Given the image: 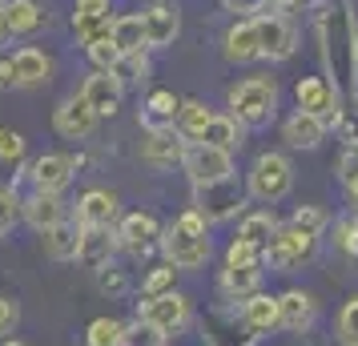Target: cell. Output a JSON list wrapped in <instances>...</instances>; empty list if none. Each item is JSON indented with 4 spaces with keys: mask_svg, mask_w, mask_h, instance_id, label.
Returning <instances> with one entry per match:
<instances>
[{
    "mask_svg": "<svg viewBox=\"0 0 358 346\" xmlns=\"http://www.w3.org/2000/svg\"><path fill=\"white\" fill-rule=\"evenodd\" d=\"M24 153H29V141H24L17 129L0 125V161L4 165H20L24 161Z\"/></svg>",
    "mask_w": 358,
    "mask_h": 346,
    "instance_id": "cell-39",
    "label": "cell"
},
{
    "mask_svg": "<svg viewBox=\"0 0 358 346\" xmlns=\"http://www.w3.org/2000/svg\"><path fill=\"white\" fill-rule=\"evenodd\" d=\"M185 149H189V141H185L173 125H165V129H145L141 161H145L149 169H173V165H181Z\"/></svg>",
    "mask_w": 358,
    "mask_h": 346,
    "instance_id": "cell-13",
    "label": "cell"
},
{
    "mask_svg": "<svg viewBox=\"0 0 358 346\" xmlns=\"http://www.w3.org/2000/svg\"><path fill=\"white\" fill-rule=\"evenodd\" d=\"M318 33H322L326 69L338 85V93H350V101H358V24L355 13H350V0L326 4Z\"/></svg>",
    "mask_w": 358,
    "mask_h": 346,
    "instance_id": "cell-1",
    "label": "cell"
},
{
    "mask_svg": "<svg viewBox=\"0 0 358 346\" xmlns=\"http://www.w3.org/2000/svg\"><path fill=\"white\" fill-rule=\"evenodd\" d=\"M0 4H4V0H0Z\"/></svg>",
    "mask_w": 358,
    "mask_h": 346,
    "instance_id": "cell-55",
    "label": "cell"
},
{
    "mask_svg": "<svg viewBox=\"0 0 358 346\" xmlns=\"http://www.w3.org/2000/svg\"><path fill=\"white\" fill-rule=\"evenodd\" d=\"M278 310H282V330H290V334H310L314 322H318V298L310 294V290H286V294H278Z\"/></svg>",
    "mask_w": 358,
    "mask_h": 346,
    "instance_id": "cell-18",
    "label": "cell"
},
{
    "mask_svg": "<svg viewBox=\"0 0 358 346\" xmlns=\"http://www.w3.org/2000/svg\"><path fill=\"white\" fill-rule=\"evenodd\" d=\"M113 13V0H77V17H105Z\"/></svg>",
    "mask_w": 358,
    "mask_h": 346,
    "instance_id": "cell-51",
    "label": "cell"
},
{
    "mask_svg": "<svg viewBox=\"0 0 358 346\" xmlns=\"http://www.w3.org/2000/svg\"><path fill=\"white\" fill-rule=\"evenodd\" d=\"M89 61H93V69H101V73H113L117 61H121V52H117L113 41H97V45H89Z\"/></svg>",
    "mask_w": 358,
    "mask_h": 346,
    "instance_id": "cell-44",
    "label": "cell"
},
{
    "mask_svg": "<svg viewBox=\"0 0 358 346\" xmlns=\"http://www.w3.org/2000/svg\"><path fill=\"white\" fill-rule=\"evenodd\" d=\"M20 222V194L0 185V233H8Z\"/></svg>",
    "mask_w": 358,
    "mask_h": 346,
    "instance_id": "cell-42",
    "label": "cell"
},
{
    "mask_svg": "<svg viewBox=\"0 0 358 346\" xmlns=\"http://www.w3.org/2000/svg\"><path fill=\"white\" fill-rule=\"evenodd\" d=\"M334 338H338L342 346H358V298L342 302L338 322H334Z\"/></svg>",
    "mask_w": 358,
    "mask_h": 346,
    "instance_id": "cell-38",
    "label": "cell"
},
{
    "mask_svg": "<svg viewBox=\"0 0 358 346\" xmlns=\"http://www.w3.org/2000/svg\"><path fill=\"white\" fill-rule=\"evenodd\" d=\"M85 346H125V322L121 318H93L85 330Z\"/></svg>",
    "mask_w": 358,
    "mask_h": 346,
    "instance_id": "cell-35",
    "label": "cell"
},
{
    "mask_svg": "<svg viewBox=\"0 0 358 346\" xmlns=\"http://www.w3.org/2000/svg\"><path fill=\"white\" fill-rule=\"evenodd\" d=\"M4 17H8V36H36L49 29V8L41 0H4Z\"/></svg>",
    "mask_w": 358,
    "mask_h": 346,
    "instance_id": "cell-26",
    "label": "cell"
},
{
    "mask_svg": "<svg viewBox=\"0 0 358 346\" xmlns=\"http://www.w3.org/2000/svg\"><path fill=\"white\" fill-rule=\"evenodd\" d=\"M165 343H169V338L157 334L149 322H133V326H125V346H165Z\"/></svg>",
    "mask_w": 358,
    "mask_h": 346,
    "instance_id": "cell-45",
    "label": "cell"
},
{
    "mask_svg": "<svg viewBox=\"0 0 358 346\" xmlns=\"http://www.w3.org/2000/svg\"><path fill=\"white\" fill-rule=\"evenodd\" d=\"M290 226L298 233H310V238H322V230L330 226V214H326L322 206H298L290 217Z\"/></svg>",
    "mask_w": 358,
    "mask_h": 346,
    "instance_id": "cell-37",
    "label": "cell"
},
{
    "mask_svg": "<svg viewBox=\"0 0 358 346\" xmlns=\"http://www.w3.org/2000/svg\"><path fill=\"white\" fill-rule=\"evenodd\" d=\"M8 41V17H4V4H0V45Z\"/></svg>",
    "mask_w": 358,
    "mask_h": 346,
    "instance_id": "cell-52",
    "label": "cell"
},
{
    "mask_svg": "<svg viewBox=\"0 0 358 346\" xmlns=\"http://www.w3.org/2000/svg\"><path fill=\"white\" fill-rule=\"evenodd\" d=\"M97 278H101V290H105V294H113V298L129 290V278H125V270H117V266H105Z\"/></svg>",
    "mask_w": 358,
    "mask_h": 346,
    "instance_id": "cell-48",
    "label": "cell"
},
{
    "mask_svg": "<svg viewBox=\"0 0 358 346\" xmlns=\"http://www.w3.org/2000/svg\"><path fill=\"white\" fill-rule=\"evenodd\" d=\"M238 318H242L245 326L254 330L258 338H266V334H274V330H282V310H278V294H266V290H258V294H250L238 306Z\"/></svg>",
    "mask_w": 358,
    "mask_h": 346,
    "instance_id": "cell-21",
    "label": "cell"
},
{
    "mask_svg": "<svg viewBox=\"0 0 358 346\" xmlns=\"http://www.w3.org/2000/svg\"><path fill=\"white\" fill-rule=\"evenodd\" d=\"M173 278H178V270L169 262H162V266H153L145 278H141V294L145 298H153V294H165V290H173Z\"/></svg>",
    "mask_w": 358,
    "mask_h": 346,
    "instance_id": "cell-40",
    "label": "cell"
},
{
    "mask_svg": "<svg viewBox=\"0 0 358 346\" xmlns=\"http://www.w3.org/2000/svg\"><path fill=\"white\" fill-rule=\"evenodd\" d=\"M226 105L242 129H266L278 117V81L274 77H245V81L229 85Z\"/></svg>",
    "mask_w": 358,
    "mask_h": 346,
    "instance_id": "cell-2",
    "label": "cell"
},
{
    "mask_svg": "<svg viewBox=\"0 0 358 346\" xmlns=\"http://www.w3.org/2000/svg\"><path fill=\"white\" fill-rule=\"evenodd\" d=\"M121 250L113 226H81V246H77V262L85 270L101 274L105 266H113V254Z\"/></svg>",
    "mask_w": 358,
    "mask_h": 346,
    "instance_id": "cell-14",
    "label": "cell"
},
{
    "mask_svg": "<svg viewBox=\"0 0 358 346\" xmlns=\"http://www.w3.org/2000/svg\"><path fill=\"white\" fill-rule=\"evenodd\" d=\"M97 121H101V117L85 105L81 93H77V97H65L61 105H57V117H52L57 133L69 137V141H89V137L97 133Z\"/></svg>",
    "mask_w": 358,
    "mask_h": 346,
    "instance_id": "cell-16",
    "label": "cell"
},
{
    "mask_svg": "<svg viewBox=\"0 0 358 346\" xmlns=\"http://www.w3.org/2000/svg\"><path fill=\"white\" fill-rule=\"evenodd\" d=\"M250 198H245V189L238 185V178H229V182H217V185H206V189H194V210L210 226H222L229 217H242Z\"/></svg>",
    "mask_w": 358,
    "mask_h": 346,
    "instance_id": "cell-8",
    "label": "cell"
},
{
    "mask_svg": "<svg viewBox=\"0 0 358 346\" xmlns=\"http://www.w3.org/2000/svg\"><path fill=\"white\" fill-rule=\"evenodd\" d=\"M314 250H318V238L298 233L294 226H278V233L262 250V266H270L274 274H290V270H298L314 258Z\"/></svg>",
    "mask_w": 358,
    "mask_h": 346,
    "instance_id": "cell-7",
    "label": "cell"
},
{
    "mask_svg": "<svg viewBox=\"0 0 358 346\" xmlns=\"http://www.w3.org/2000/svg\"><path fill=\"white\" fill-rule=\"evenodd\" d=\"M197 141H201V145H213V149H226V153H234V149L245 145V129L229 113H213L210 125L201 129V137H197Z\"/></svg>",
    "mask_w": 358,
    "mask_h": 346,
    "instance_id": "cell-29",
    "label": "cell"
},
{
    "mask_svg": "<svg viewBox=\"0 0 358 346\" xmlns=\"http://www.w3.org/2000/svg\"><path fill=\"white\" fill-rule=\"evenodd\" d=\"M334 250L358 258V222L355 217H338V222H334Z\"/></svg>",
    "mask_w": 358,
    "mask_h": 346,
    "instance_id": "cell-41",
    "label": "cell"
},
{
    "mask_svg": "<svg viewBox=\"0 0 358 346\" xmlns=\"http://www.w3.org/2000/svg\"><path fill=\"white\" fill-rule=\"evenodd\" d=\"M73 178H77V157L69 153H41L29 165V182L36 194H65Z\"/></svg>",
    "mask_w": 358,
    "mask_h": 346,
    "instance_id": "cell-12",
    "label": "cell"
},
{
    "mask_svg": "<svg viewBox=\"0 0 358 346\" xmlns=\"http://www.w3.org/2000/svg\"><path fill=\"white\" fill-rule=\"evenodd\" d=\"M137 322H149V326L157 330V334H165V338H178L181 330L194 322V302L181 294V290H165V294L141 298Z\"/></svg>",
    "mask_w": 358,
    "mask_h": 346,
    "instance_id": "cell-4",
    "label": "cell"
},
{
    "mask_svg": "<svg viewBox=\"0 0 358 346\" xmlns=\"http://www.w3.org/2000/svg\"><path fill=\"white\" fill-rule=\"evenodd\" d=\"M222 4H226V13H234V17H262L270 0H222Z\"/></svg>",
    "mask_w": 358,
    "mask_h": 346,
    "instance_id": "cell-50",
    "label": "cell"
},
{
    "mask_svg": "<svg viewBox=\"0 0 358 346\" xmlns=\"http://www.w3.org/2000/svg\"><path fill=\"white\" fill-rule=\"evenodd\" d=\"M162 254H165V262L173 266V270H201V266L213 258V242H210V233H185L178 230L173 222L162 230Z\"/></svg>",
    "mask_w": 358,
    "mask_h": 346,
    "instance_id": "cell-9",
    "label": "cell"
},
{
    "mask_svg": "<svg viewBox=\"0 0 358 346\" xmlns=\"http://www.w3.org/2000/svg\"><path fill=\"white\" fill-rule=\"evenodd\" d=\"M222 52L234 65H250V61H262L258 57V29H254V17H238L222 36Z\"/></svg>",
    "mask_w": 358,
    "mask_h": 346,
    "instance_id": "cell-25",
    "label": "cell"
},
{
    "mask_svg": "<svg viewBox=\"0 0 358 346\" xmlns=\"http://www.w3.org/2000/svg\"><path fill=\"white\" fill-rule=\"evenodd\" d=\"M334 169H338V182L342 185H350V182H358V145H342V153H338V161H334Z\"/></svg>",
    "mask_w": 358,
    "mask_h": 346,
    "instance_id": "cell-46",
    "label": "cell"
},
{
    "mask_svg": "<svg viewBox=\"0 0 358 346\" xmlns=\"http://www.w3.org/2000/svg\"><path fill=\"white\" fill-rule=\"evenodd\" d=\"M49 81H52V57L36 45H24L8 61H0V89H41Z\"/></svg>",
    "mask_w": 358,
    "mask_h": 346,
    "instance_id": "cell-6",
    "label": "cell"
},
{
    "mask_svg": "<svg viewBox=\"0 0 358 346\" xmlns=\"http://www.w3.org/2000/svg\"><path fill=\"white\" fill-rule=\"evenodd\" d=\"M278 233V222L270 210H245L242 217H238V233L234 238H242V242H250V246L266 250V242Z\"/></svg>",
    "mask_w": 358,
    "mask_h": 346,
    "instance_id": "cell-31",
    "label": "cell"
},
{
    "mask_svg": "<svg viewBox=\"0 0 358 346\" xmlns=\"http://www.w3.org/2000/svg\"><path fill=\"white\" fill-rule=\"evenodd\" d=\"M181 169L194 189H206V185H217V182H229L238 178V165H234V153L226 149H213V145H201V141H189L185 157H181Z\"/></svg>",
    "mask_w": 358,
    "mask_h": 346,
    "instance_id": "cell-5",
    "label": "cell"
},
{
    "mask_svg": "<svg viewBox=\"0 0 358 346\" xmlns=\"http://www.w3.org/2000/svg\"><path fill=\"white\" fill-rule=\"evenodd\" d=\"M226 266H262V250L242 242V238H234L226 246Z\"/></svg>",
    "mask_w": 358,
    "mask_h": 346,
    "instance_id": "cell-43",
    "label": "cell"
},
{
    "mask_svg": "<svg viewBox=\"0 0 358 346\" xmlns=\"http://www.w3.org/2000/svg\"><path fill=\"white\" fill-rule=\"evenodd\" d=\"M113 33V17L105 13V17H77L73 13V36H77V45L89 49V45H97V41H109Z\"/></svg>",
    "mask_w": 358,
    "mask_h": 346,
    "instance_id": "cell-34",
    "label": "cell"
},
{
    "mask_svg": "<svg viewBox=\"0 0 358 346\" xmlns=\"http://www.w3.org/2000/svg\"><path fill=\"white\" fill-rule=\"evenodd\" d=\"M294 101H298V109L302 113H314L326 121V129H334L342 117V93L338 85L330 81V77H302V81L294 85Z\"/></svg>",
    "mask_w": 358,
    "mask_h": 346,
    "instance_id": "cell-11",
    "label": "cell"
},
{
    "mask_svg": "<svg viewBox=\"0 0 358 346\" xmlns=\"http://www.w3.org/2000/svg\"><path fill=\"white\" fill-rule=\"evenodd\" d=\"M109 41L117 45V52H149L145 49V29H141V13H125V17H113V33Z\"/></svg>",
    "mask_w": 358,
    "mask_h": 346,
    "instance_id": "cell-32",
    "label": "cell"
},
{
    "mask_svg": "<svg viewBox=\"0 0 358 346\" xmlns=\"http://www.w3.org/2000/svg\"><path fill=\"white\" fill-rule=\"evenodd\" d=\"M81 97H85V105H89L97 117H117L121 101H125V85L117 81L113 73L93 69V73L81 81Z\"/></svg>",
    "mask_w": 358,
    "mask_h": 346,
    "instance_id": "cell-15",
    "label": "cell"
},
{
    "mask_svg": "<svg viewBox=\"0 0 358 346\" xmlns=\"http://www.w3.org/2000/svg\"><path fill=\"white\" fill-rule=\"evenodd\" d=\"M17 322H20V306H17V298L0 294V338H13Z\"/></svg>",
    "mask_w": 358,
    "mask_h": 346,
    "instance_id": "cell-47",
    "label": "cell"
},
{
    "mask_svg": "<svg viewBox=\"0 0 358 346\" xmlns=\"http://www.w3.org/2000/svg\"><path fill=\"white\" fill-rule=\"evenodd\" d=\"M69 217L65 201H61V194H29V198H20V222H29L36 233L52 230V226H61Z\"/></svg>",
    "mask_w": 358,
    "mask_h": 346,
    "instance_id": "cell-20",
    "label": "cell"
},
{
    "mask_svg": "<svg viewBox=\"0 0 358 346\" xmlns=\"http://www.w3.org/2000/svg\"><path fill=\"white\" fill-rule=\"evenodd\" d=\"M210 117H213V109L206 105V101L185 97V101H181V109H178V121H173V129H178L185 141H197V137H201V129L210 125Z\"/></svg>",
    "mask_w": 358,
    "mask_h": 346,
    "instance_id": "cell-33",
    "label": "cell"
},
{
    "mask_svg": "<svg viewBox=\"0 0 358 346\" xmlns=\"http://www.w3.org/2000/svg\"><path fill=\"white\" fill-rule=\"evenodd\" d=\"M254 29H258V57L262 61H290L294 52H298V29H294V20L286 13H262L254 17Z\"/></svg>",
    "mask_w": 358,
    "mask_h": 346,
    "instance_id": "cell-10",
    "label": "cell"
},
{
    "mask_svg": "<svg viewBox=\"0 0 358 346\" xmlns=\"http://www.w3.org/2000/svg\"><path fill=\"white\" fill-rule=\"evenodd\" d=\"M270 4L282 13V8H298V4H306V0H270Z\"/></svg>",
    "mask_w": 358,
    "mask_h": 346,
    "instance_id": "cell-53",
    "label": "cell"
},
{
    "mask_svg": "<svg viewBox=\"0 0 358 346\" xmlns=\"http://www.w3.org/2000/svg\"><path fill=\"white\" fill-rule=\"evenodd\" d=\"M201 334H206L210 346H254L258 343V334L245 326L238 314H210V318H201Z\"/></svg>",
    "mask_w": 358,
    "mask_h": 346,
    "instance_id": "cell-22",
    "label": "cell"
},
{
    "mask_svg": "<svg viewBox=\"0 0 358 346\" xmlns=\"http://www.w3.org/2000/svg\"><path fill=\"white\" fill-rule=\"evenodd\" d=\"M294 189V165L286 153L278 149H266L254 157V165L245 169V198L262 201V206H274V201L290 198Z\"/></svg>",
    "mask_w": 358,
    "mask_h": 346,
    "instance_id": "cell-3",
    "label": "cell"
},
{
    "mask_svg": "<svg viewBox=\"0 0 358 346\" xmlns=\"http://www.w3.org/2000/svg\"><path fill=\"white\" fill-rule=\"evenodd\" d=\"M117 242L133 254H145L149 246H157L162 242V222L145 210H133V214L117 217Z\"/></svg>",
    "mask_w": 358,
    "mask_h": 346,
    "instance_id": "cell-17",
    "label": "cell"
},
{
    "mask_svg": "<svg viewBox=\"0 0 358 346\" xmlns=\"http://www.w3.org/2000/svg\"><path fill=\"white\" fill-rule=\"evenodd\" d=\"M113 77L125 85V89H129V85H145L149 81V57L145 52H125V57L117 61Z\"/></svg>",
    "mask_w": 358,
    "mask_h": 346,
    "instance_id": "cell-36",
    "label": "cell"
},
{
    "mask_svg": "<svg viewBox=\"0 0 358 346\" xmlns=\"http://www.w3.org/2000/svg\"><path fill=\"white\" fill-rule=\"evenodd\" d=\"M121 217V201L113 189H85L77 201V226H113Z\"/></svg>",
    "mask_w": 358,
    "mask_h": 346,
    "instance_id": "cell-23",
    "label": "cell"
},
{
    "mask_svg": "<svg viewBox=\"0 0 358 346\" xmlns=\"http://www.w3.org/2000/svg\"><path fill=\"white\" fill-rule=\"evenodd\" d=\"M0 346H29V343H20V338H0Z\"/></svg>",
    "mask_w": 358,
    "mask_h": 346,
    "instance_id": "cell-54",
    "label": "cell"
},
{
    "mask_svg": "<svg viewBox=\"0 0 358 346\" xmlns=\"http://www.w3.org/2000/svg\"><path fill=\"white\" fill-rule=\"evenodd\" d=\"M217 286H222L226 302H245L250 294L262 290V266H226Z\"/></svg>",
    "mask_w": 358,
    "mask_h": 346,
    "instance_id": "cell-27",
    "label": "cell"
},
{
    "mask_svg": "<svg viewBox=\"0 0 358 346\" xmlns=\"http://www.w3.org/2000/svg\"><path fill=\"white\" fill-rule=\"evenodd\" d=\"M45 238V254H49L52 262H77V246H81V226L77 222H61V226H52V230L41 233Z\"/></svg>",
    "mask_w": 358,
    "mask_h": 346,
    "instance_id": "cell-30",
    "label": "cell"
},
{
    "mask_svg": "<svg viewBox=\"0 0 358 346\" xmlns=\"http://www.w3.org/2000/svg\"><path fill=\"white\" fill-rule=\"evenodd\" d=\"M178 109H181V97L173 89H153L145 105H141V125L145 129H165V125L178 121Z\"/></svg>",
    "mask_w": 358,
    "mask_h": 346,
    "instance_id": "cell-28",
    "label": "cell"
},
{
    "mask_svg": "<svg viewBox=\"0 0 358 346\" xmlns=\"http://www.w3.org/2000/svg\"><path fill=\"white\" fill-rule=\"evenodd\" d=\"M141 29H145V49H169L181 36V17L173 4H149L141 8Z\"/></svg>",
    "mask_w": 358,
    "mask_h": 346,
    "instance_id": "cell-19",
    "label": "cell"
},
{
    "mask_svg": "<svg viewBox=\"0 0 358 346\" xmlns=\"http://www.w3.org/2000/svg\"><path fill=\"white\" fill-rule=\"evenodd\" d=\"M282 141L290 149H318L326 141V121L314 113H302V109H294L286 121H282Z\"/></svg>",
    "mask_w": 358,
    "mask_h": 346,
    "instance_id": "cell-24",
    "label": "cell"
},
{
    "mask_svg": "<svg viewBox=\"0 0 358 346\" xmlns=\"http://www.w3.org/2000/svg\"><path fill=\"white\" fill-rule=\"evenodd\" d=\"M173 226H178V230H185V233H210V222L197 214L194 206H189V210H181V214L173 217Z\"/></svg>",
    "mask_w": 358,
    "mask_h": 346,
    "instance_id": "cell-49",
    "label": "cell"
}]
</instances>
